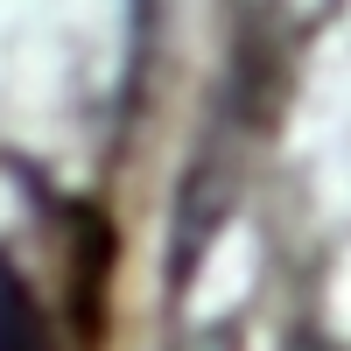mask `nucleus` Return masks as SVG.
<instances>
[{"label": "nucleus", "mask_w": 351, "mask_h": 351, "mask_svg": "<svg viewBox=\"0 0 351 351\" xmlns=\"http://www.w3.org/2000/svg\"><path fill=\"white\" fill-rule=\"evenodd\" d=\"M0 351H56L49 309L28 295V281L0 260Z\"/></svg>", "instance_id": "1"}, {"label": "nucleus", "mask_w": 351, "mask_h": 351, "mask_svg": "<svg viewBox=\"0 0 351 351\" xmlns=\"http://www.w3.org/2000/svg\"><path fill=\"white\" fill-rule=\"evenodd\" d=\"M281 351H337V344H330V337H324V330H295V337H288V344H281Z\"/></svg>", "instance_id": "2"}]
</instances>
